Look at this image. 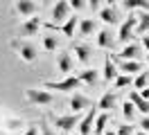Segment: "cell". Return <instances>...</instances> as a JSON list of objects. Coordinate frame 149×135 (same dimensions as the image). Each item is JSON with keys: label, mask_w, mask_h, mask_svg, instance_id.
I'll list each match as a JSON object with an SVG mask.
<instances>
[{"label": "cell", "mask_w": 149, "mask_h": 135, "mask_svg": "<svg viewBox=\"0 0 149 135\" xmlns=\"http://www.w3.org/2000/svg\"><path fill=\"white\" fill-rule=\"evenodd\" d=\"M70 18V5L68 0H56V5L52 7V25H63Z\"/></svg>", "instance_id": "4"}, {"label": "cell", "mask_w": 149, "mask_h": 135, "mask_svg": "<svg viewBox=\"0 0 149 135\" xmlns=\"http://www.w3.org/2000/svg\"><path fill=\"white\" fill-rule=\"evenodd\" d=\"M147 65H149V56H147Z\"/></svg>", "instance_id": "41"}, {"label": "cell", "mask_w": 149, "mask_h": 135, "mask_svg": "<svg viewBox=\"0 0 149 135\" xmlns=\"http://www.w3.org/2000/svg\"><path fill=\"white\" fill-rule=\"evenodd\" d=\"M91 104H93V101H91L88 97H84V95H74V97L70 99V110H72L74 115H79L81 110H88Z\"/></svg>", "instance_id": "9"}, {"label": "cell", "mask_w": 149, "mask_h": 135, "mask_svg": "<svg viewBox=\"0 0 149 135\" xmlns=\"http://www.w3.org/2000/svg\"><path fill=\"white\" fill-rule=\"evenodd\" d=\"M100 18H102L106 25H115V23L120 20V16H118V9H115V7H106V9H102V11H100Z\"/></svg>", "instance_id": "18"}, {"label": "cell", "mask_w": 149, "mask_h": 135, "mask_svg": "<svg viewBox=\"0 0 149 135\" xmlns=\"http://www.w3.org/2000/svg\"><path fill=\"white\" fill-rule=\"evenodd\" d=\"M43 47L45 50H56V38L54 36H45L43 38Z\"/></svg>", "instance_id": "29"}, {"label": "cell", "mask_w": 149, "mask_h": 135, "mask_svg": "<svg viewBox=\"0 0 149 135\" xmlns=\"http://www.w3.org/2000/svg\"><path fill=\"white\" fill-rule=\"evenodd\" d=\"M77 77H79V81H81V83L95 86V83H97V79H100V72L95 70V68H84V70H81V74H77Z\"/></svg>", "instance_id": "16"}, {"label": "cell", "mask_w": 149, "mask_h": 135, "mask_svg": "<svg viewBox=\"0 0 149 135\" xmlns=\"http://www.w3.org/2000/svg\"><path fill=\"white\" fill-rule=\"evenodd\" d=\"M147 81H149V72H140L138 77H136V79H133V90H145L147 88Z\"/></svg>", "instance_id": "26"}, {"label": "cell", "mask_w": 149, "mask_h": 135, "mask_svg": "<svg viewBox=\"0 0 149 135\" xmlns=\"http://www.w3.org/2000/svg\"><path fill=\"white\" fill-rule=\"evenodd\" d=\"M138 56H140V47L136 43L124 45V50H120V52L115 54L118 61H138Z\"/></svg>", "instance_id": "7"}, {"label": "cell", "mask_w": 149, "mask_h": 135, "mask_svg": "<svg viewBox=\"0 0 149 135\" xmlns=\"http://www.w3.org/2000/svg\"><path fill=\"white\" fill-rule=\"evenodd\" d=\"M18 54H20V59H23V61L32 63V61H36V56H38V50H36V47H34L32 43H25V45H20Z\"/></svg>", "instance_id": "15"}, {"label": "cell", "mask_w": 149, "mask_h": 135, "mask_svg": "<svg viewBox=\"0 0 149 135\" xmlns=\"http://www.w3.org/2000/svg\"><path fill=\"white\" fill-rule=\"evenodd\" d=\"M43 2H50V0H43Z\"/></svg>", "instance_id": "42"}, {"label": "cell", "mask_w": 149, "mask_h": 135, "mask_svg": "<svg viewBox=\"0 0 149 135\" xmlns=\"http://www.w3.org/2000/svg\"><path fill=\"white\" fill-rule=\"evenodd\" d=\"M147 29H149V14L142 11V14H138V25H136V32H133V34H145Z\"/></svg>", "instance_id": "22"}, {"label": "cell", "mask_w": 149, "mask_h": 135, "mask_svg": "<svg viewBox=\"0 0 149 135\" xmlns=\"http://www.w3.org/2000/svg\"><path fill=\"white\" fill-rule=\"evenodd\" d=\"M95 106H97V110H102V113L113 110V108H115V95H113V92H104L102 99H100Z\"/></svg>", "instance_id": "14"}, {"label": "cell", "mask_w": 149, "mask_h": 135, "mask_svg": "<svg viewBox=\"0 0 149 135\" xmlns=\"http://www.w3.org/2000/svg\"><path fill=\"white\" fill-rule=\"evenodd\" d=\"M124 7L127 9H142V11H149V0H124Z\"/></svg>", "instance_id": "25"}, {"label": "cell", "mask_w": 149, "mask_h": 135, "mask_svg": "<svg viewBox=\"0 0 149 135\" xmlns=\"http://www.w3.org/2000/svg\"><path fill=\"white\" fill-rule=\"evenodd\" d=\"M118 68H120L124 74H140V68H142V65H140L138 61H120Z\"/></svg>", "instance_id": "20"}, {"label": "cell", "mask_w": 149, "mask_h": 135, "mask_svg": "<svg viewBox=\"0 0 149 135\" xmlns=\"http://www.w3.org/2000/svg\"><path fill=\"white\" fill-rule=\"evenodd\" d=\"M93 32H95V20L93 18H84V20L79 23V34L88 36V34H93Z\"/></svg>", "instance_id": "24"}, {"label": "cell", "mask_w": 149, "mask_h": 135, "mask_svg": "<svg viewBox=\"0 0 149 135\" xmlns=\"http://www.w3.org/2000/svg\"><path fill=\"white\" fill-rule=\"evenodd\" d=\"M142 45L147 47V52H149V36H145V38H142Z\"/></svg>", "instance_id": "37"}, {"label": "cell", "mask_w": 149, "mask_h": 135, "mask_svg": "<svg viewBox=\"0 0 149 135\" xmlns=\"http://www.w3.org/2000/svg\"><path fill=\"white\" fill-rule=\"evenodd\" d=\"M136 135H147V133H145V131H140V133H136Z\"/></svg>", "instance_id": "40"}, {"label": "cell", "mask_w": 149, "mask_h": 135, "mask_svg": "<svg viewBox=\"0 0 149 135\" xmlns=\"http://www.w3.org/2000/svg\"><path fill=\"white\" fill-rule=\"evenodd\" d=\"M104 135H118V133H113V131H106V133H104Z\"/></svg>", "instance_id": "39"}, {"label": "cell", "mask_w": 149, "mask_h": 135, "mask_svg": "<svg viewBox=\"0 0 149 135\" xmlns=\"http://www.w3.org/2000/svg\"><path fill=\"white\" fill-rule=\"evenodd\" d=\"M133 113H136V106H133L129 99H127V101L122 104V115L127 117V119H131V117H133Z\"/></svg>", "instance_id": "28"}, {"label": "cell", "mask_w": 149, "mask_h": 135, "mask_svg": "<svg viewBox=\"0 0 149 135\" xmlns=\"http://www.w3.org/2000/svg\"><path fill=\"white\" fill-rule=\"evenodd\" d=\"M104 2H109V7H113V5L118 2V0H104Z\"/></svg>", "instance_id": "38"}, {"label": "cell", "mask_w": 149, "mask_h": 135, "mask_svg": "<svg viewBox=\"0 0 149 135\" xmlns=\"http://www.w3.org/2000/svg\"><path fill=\"white\" fill-rule=\"evenodd\" d=\"M23 135H38V128H36V126H29V128H27Z\"/></svg>", "instance_id": "35"}, {"label": "cell", "mask_w": 149, "mask_h": 135, "mask_svg": "<svg viewBox=\"0 0 149 135\" xmlns=\"http://www.w3.org/2000/svg\"><path fill=\"white\" fill-rule=\"evenodd\" d=\"M106 122H109V113H100V115L95 117V135H104Z\"/></svg>", "instance_id": "21"}, {"label": "cell", "mask_w": 149, "mask_h": 135, "mask_svg": "<svg viewBox=\"0 0 149 135\" xmlns=\"http://www.w3.org/2000/svg\"><path fill=\"white\" fill-rule=\"evenodd\" d=\"M140 128H142L145 133H149V117H147V115L142 117V122H140Z\"/></svg>", "instance_id": "32"}, {"label": "cell", "mask_w": 149, "mask_h": 135, "mask_svg": "<svg viewBox=\"0 0 149 135\" xmlns=\"http://www.w3.org/2000/svg\"><path fill=\"white\" fill-rule=\"evenodd\" d=\"M86 5L91 9H100V5H102V0H86Z\"/></svg>", "instance_id": "33"}, {"label": "cell", "mask_w": 149, "mask_h": 135, "mask_svg": "<svg viewBox=\"0 0 149 135\" xmlns=\"http://www.w3.org/2000/svg\"><path fill=\"white\" fill-rule=\"evenodd\" d=\"M140 95H142V99H147V101H149V88H145L142 92H140Z\"/></svg>", "instance_id": "36"}, {"label": "cell", "mask_w": 149, "mask_h": 135, "mask_svg": "<svg viewBox=\"0 0 149 135\" xmlns=\"http://www.w3.org/2000/svg\"><path fill=\"white\" fill-rule=\"evenodd\" d=\"M77 25H79L77 16H70V18L63 23V25H61V32H63L65 38H72V36H74V29H77Z\"/></svg>", "instance_id": "19"}, {"label": "cell", "mask_w": 149, "mask_h": 135, "mask_svg": "<svg viewBox=\"0 0 149 135\" xmlns=\"http://www.w3.org/2000/svg\"><path fill=\"white\" fill-rule=\"evenodd\" d=\"M0 135H2V133H0Z\"/></svg>", "instance_id": "43"}, {"label": "cell", "mask_w": 149, "mask_h": 135, "mask_svg": "<svg viewBox=\"0 0 149 135\" xmlns=\"http://www.w3.org/2000/svg\"><path fill=\"white\" fill-rule=\"evenodd\" d=\"M41 25H43V23H41V18H38V16H32V18H27V20L18 27V34L20 36H32V34H36V32H38V27H41Z\"/></svg>", "instance_id": "8"}, {"label": "cell", "mask_w": 149, "mask_h": 135, "mask_svg": "<svg viewBox=\"0 0 149 135\" xmlns=\"http://www.w3.org/2000/svg\"><path fill=\"white\" fill-rule=\"evenodd\" d=\"M79 124V115H59V117H54V126L59 128V131H65V133H70L74 126Z\"/></svg>", "instance_id": "6"}, {"label": "cell", "mask_w": 149, "mask_h": 135, "mask_svg": "<svg viewBox=\"0 0 149 135\" xmlns=\"http://www.w3.org/2000/svg\"><path fill=\"white\" fill-rule=\"evenodd\" d=\"M56 68L63 72V74H68V72L72 70V56H70V52H61V54H59V59H56Z\"/></svg>", "instance_id": "17"}, {"label": "cell", "mask_w": 149, "mask_h": 135, "mask_svg": "<svg viewBox=\"0 0 149 135\" xmlns=\"http://www.w3.org/2000/svg\"><path fill=\"white\" fill-rule=\"evenodd\" d=\"M111 43H113L111 29H102V32L97 34V45H100V47H111Z\"/></svg>", "instance_id": "23"}, {"label": "cell", "mask_w": 149, "mask_h": 135, "mask_svg": "<svg viewBox=\"0 0 149 135\" xmlns=\"http://www.w3.org/2000/svg\"><path fill=\"white\" fill-rule=\"evenodd\" d=\"M68 5L72 9H77V11H81V9L86 7V0H68Z\"/></svg>", "instance_id": "30"}, {"label": "cell", "mask_w": 149, "mask_h": 135, "mask_svg": "<svg viewBox=\"0 0 149 135\" xmlns=\"http://www.w3.org/2000/svg\"><path fill=\"white\" fill-rule=\"evenodd\" d=\"M74 56H77V61L79 63H88L91 59H93V47H88V45H84V43H74Z\"/></svg>", "instance_id": "11"}, {"label": "cell", "mask_w": 149, "mask_h": 135, "mask_svg": "<svg viewBox=\"0 0 149 135\" xmlns=\"http://www.w3.org/2000/svg\"><path fill=\"white\" fill-rule=\"evenodd\" d=\"M131 133H133V126L131 124H122L118 128V135H131Z\"/></svg>", "instance_id": "31"}, {"label": "cell", "mask_w": 149, "mask_h": 135, "mask_svg": "<svg viewBox=\"0 0 149 135\" xmlns=\"http://www.w3.org/2000/svg\"><path fill=\"white\" fill-rule=\"evenodd\" d=\"M16 11H18L20 16L32 18L38 11V5L34 2V0H18V2H16Z\"/></svg>", "instance_id": "10"}, {"label": "cell", "mask_w": 149, "mask_h": 135, "mask_svg": "<svg viewBox=\"0 0 149 135\" xmlns=\"http://www.w3.org/2000/svg\"><path fill=\"white\" fill-rule=\"evenodd\" d=\"M113 83H115V88H127V86H133V79H131V74H118V79Z\"/></svg>", "instance_id": "27"}, {"label": "cell", "mask_w": 149, "mask_h": 135, "mask_svg": "<svg viewBox=\"0 0 149 135\" xmlns=\"http://www.w3.org/2000/svg\"><path fill=\"white\" fill-rule=\"evenodd\" d=\"M25 97H27L29 104H36V106H47V104L54 101V95L50 90H38V88L25 90Z\"/></svg>", "instance_id": "2"}, {"label": "cell", "mask_w": 149, "mask_h": 135, "mask_svg": "<svg viewBox=\"0 0 149 135\" xmlns=\"http://www.w3.org/2000/svg\"><path fill=\"white\" fill-rule=\"evenodd\" d=\"M129 101H131L136 108H138L140 113L149 115V101H147V99H142V95H140L138 90H131V92H129Z\"/></svg>", "instance_id": "12"}, {"label": "cell", "mask_w": 149, "mask_h": 135, "mask_svg": "<svg viewBox=\"0 0 149 135\" xmlns=\"http://www.w3.org/2000/svg\"><path fill=\"white\" fill-rule=\"evenodd\" d=\"M95 117H97V106L88 108V110H86V117H84V119H79V124H77L79 135H91L93 124H95Z\"/></svg>", "instance_id": "5"}, {"label": "cell", "mask_w": 149, "mask_h": 135, "mask_svg": "<svg viewBox=\"0 0 149 135\" xmlns=\"http://www.w3.org/2000/svg\"><path fill=\"white\" fill-rule=\"evenodd\" d=\"M45 86V90H56V92H70V90H74L77 86H81V81H79V77H65L63 81H45L43 83Z\"/></svg>", "instance_id": "1"}, {"label": "cell", "mask_w": 149, "mask_h": 135, "mask_svg": "<svg viewBox=\"0 0 149 135\" xmlns=\"http://www.w3.org/2000/svg\"><path fill=\"white\" fill-rule=\"evenodd\" d=\"M102 77H104V81H115V79H118V65L111 61V56H106V59H104Z\"/></svg>", "instance_id": "13"}, {"label": "cell", "mask_w": 149, "mask_h": 135, "mask_svg": "<svg viewBox=\"0 0 149 135\" xmlns=\"http://www.w3.org/2000/svg\"><path fill=\"white\" fill-rule=\"evenodd\" d=\"M136 25H138V14H129V18L120 25V32H118V41L120 43H129V38L136 32Z\"/></svg>", "instance_id": "3"}, {"label": "cell", "mask_w": 149, "mask_h": 135, "mask_svg": "<svg viewBox=\"0 0 149 135\" xmlns=\"http://www.w3.org/2000/svg\"><path fill=\"white\" fill-rule=\"evenodd\" d=\"M41 133H43V135H54V133H52V128H50L47 124H41Z\"/></svg>", "instance_id": "34"}]
</instances>
